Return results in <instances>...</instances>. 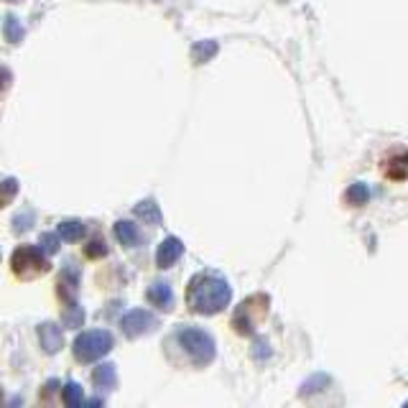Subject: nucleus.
I'll use <instances>...</instances> for the list:
<instances>
[{"label":"nucleus","mask_w":408,"mask_h":408,"mask_svg":"<svg viewBox=\"0 0 408 408\" xmlns=\"http://www.w3.org/2000/svg\"><path fill=\"white\" fill-rule=\"evenodd\" d=\"M232 299V288L222 276L217 273H204L194 276L187 286V304L197 314H217L222 311Z\"/></svg>","instance_id":"1"},{"label":"nucleus","mask_w":408,"mask_h":408,"mask_svg":"<svg viewBox=\"0 0 408 408\" xmlns=\"http://www.w3.org/2000/svg\"><path fill=\"white\" fill-rule=\"evenodd\" d=\"M174 340L179 342V347L189 355V360L194 365H209L217 355V345H214L212 335L204 332V329L197 327H182L174 335Z\"/></svg>","instance_id":"2"},{"label":"nucleus","mask_w":408,"mask_h":408,"mask_svg":"<svg viewBox=\"0 0 408 408\" xmlns=\"http://www.w3.org/2000/svg\"><path fill=\"white\" fill-rule=\"evenodd\" d=\"M268 304L271 299L266 293H253V296H248V299L235 309V314H232V327H235V332L243 337L253 335L258 329V324L268 317Z\"/></svg>","instance_id":"3"},{"label":"nucleus","mask_w":408,"mask_h":408,"mask_svg":"<svg viewBox=\"0 0 408 408\" xmlns=\"http://www.w3.org/2000/svg\"><path fill=\"white\" fill-rule=\"evenodd\" d=\"M11 268L19 278H38L49 271V261L43 256V250L38 245H21L13 250L11 256Z\"/></svg>","instance_id":"4"},{"label":"nucleus","mask_w":408,"mask_h":408,"mask_svg":"<svg viewBox=\"0 0 408 408\" xmlns=\"http://www.w3.org/2000/svg\"><path fill=\"white\" fill-rule=\"evenodd\" d=\"M74 357L80 362H95L103 355H108L113 350V335L108 329H92V332H85L74 340Z\"/></svg>","instance_id":"5"},{"label":"nucleus","mask_w":408,"mask_h":408,"mask_svg":"<svg viewBox=\"0 0 408 408\" xmlns=\"http://www.w3.org/2000/svg\"><path fill=\"white\" fill-rule=\"evenodd\" d=\"M122 332L133 340V337H143V335H148L153 327H159V322H156V317H153L151 311H146V309H133V311H128L125 317H122Z\"/></svg>","instance_id":"6"},{"label":"nucleus","mask_w":408,"mask_h":408,"mask_svg":"<svg viewBox=\"0 0 408 408\" xmlns=\"http://www.w3.org/2000/svg\"><path fill=\"white\" fill-rule=\"evenodd\" d=\"M380 169H383V177L390 179V182H403V179H408V151L406 148H398V151L388 153Z\"/></svg>","instance_id":"7"},{"label":"nucleus","mask_w":408,"mask_h":408,"mask_svg":"<svg viewBox=\"0 0 408 408\" xmlns=\"http://www.w3.org/2000/svg\"><path fill=\"white\" fill-rule=\"evenodd\" d=\"M184 253V243L179 238H166L164 243L159 245V250H156V266L159 268H171L174 263H177V258H182Z\"/></svg>","instance_id":"8"},{"label":"nucleus","mask_w":408,"mask_h":408,"mask_svg":"<svg viewBox=\"0 0 408 408\" xmlns=\"http://www.w3.org/2000/svg\"><path fill=\"white\" fill-rule=\"evenodd\" d=\"M38 340H41V347L43 352H59L61 347H64V335H61V329L56 327V324H41L38 327Z\"/></svg>","instance_id":"9"},{"label":"nucleus","mask_w":408,"mask_h":408,"mask_svg":"<svg viewBox=\"0 0 408 408\" xmlns=\"http://www.w3.org/2000/svg\"><path fill=\"white\" fill-rule=\"evenodd\" d=\"M148 301H151L153 306H159L161 311H169L171 306H174V293H171L169 283H164V281L153 283V286L148 288Z\"/></svg>","instance_id":"10"},{"label":"nucleus","mask_w":408,"mask_h":408,"mask_svg":"<svg viewBox=\"0 0 408 408\" xmlns=\"http://www.w3.org/2000/svg\"><path fill=\"white\" fill-rule=\"evenodd\" d=\"M115 238L120 240V245H125V248H138L140 245V232L138 227L133 225V222H128V219H120V222H115Z\"/></svg>","instance_id":"11"},{"label":"nucleus","mask_w":408,"mask_h":408,"mask_svg":"<svg viewBox=\"0 0 408 408\" xmlns=\"http://www.w3.org/2000/svg\"><path fill=\"white\" fill-rule=\"evenodd\" d=\"M115 380H117L115 365H110V362L95 367V372H92V383L98 385V388H103V390H113V388H115Z\"/></svg>","instance_id":"12"},{"label":"nucleus","mask_w":408,"mask_h":408,"mask_svg":"<svg viewBox=\"0 0 408 408\" xmlns=\"http://www.w3.org/2000/svg\"><path fill=\"white\" fill-rule=\"evenodd\" d=\"M135 217L143 219V222H148V225H161V209L159 204L153 199H146V202H140V204H135Z\"/></svg>","instance_id":"13"},{"label":"nucleus","mask_w":408,"mask_h":408,"mask_svg":"<svg viewBox=\"0 0 408 408\" xmlns=\"http://www.w3.org/2000/svg\"><path fill=\"white\" fill-rule=\"evenodd\" d=\"M82 235H85V225L77 222V219H64V222L59 225V238L61 240L74 243V240H82Z\"/></svg>","instance_id":"14"},{"label":"nucleus","mask_w":408,"mask_h":408,"mask_svg":"<svg viewBox=\"0 0 408 408\" xmlns=\"http://www.w3.org/2000/svg\"><path fill=\"white\" fill-rule=\"evenodd\" d=\"M367 197H370V192H367L365 184H352L347 189V194H345V199H347V204H352V207H360V204H365Z\"/></svg>","instance_id":"15"},{"label":"nucleus","mask_w":408,"mask_h":408,"mask_svg":"<svg viewBox=\"0 0 408 408\" xmlns=\"http://www.w3.org/2000/svg\"><path fill=\"white\" fill-rule=\"evenodd\" d=\"M64 403L69 408H77L85 403V393H82V385L80 383H67L64 385Z\"/></svg>","instance_id":"16"},{"label":"nucleus","mask_w":408,"mask_h":408,"mask_svg":"<svg viewBox=\"0 0 408 408\" xmlns=\"http://www.w3.org/2000/svg\"><path fill=\"white\" fill-rule=\"evenodd\" d=\"M192 54H194V59L199 61V64H204V61H209L217 54V41H199L194 49H192Z\"/></svg>","instance_id":"17"},{"label":"nucleus","mask_w":408,"mask_h":408,"mask_svg":"<svg viewBox=\"0 0 408 408\" xmlns=\"http://www.w3.org/2000/svg\"><path fill=\"white\" fill-rule=\"evenodd\" d=\"M16 194H19V182H16V179H6V182H0V207H8Z\"/></svg>","instance_id":"18"},{"label":"nucleus","mask_w":408,"mask_h":408,"mask_svg":"<svg viewBox=\"0 0 408 408\" xmlns=\"http://www.w3.org/2000/svg\"><path fill=\"white\" fill-rule=\"evenodd\" d=\"M6 38L11 43L23 41V26H21L19 19H13V16H8V19H6Z\"/></svg>","instance_id":"19"},{"label":"nucleus","mask_w":408,"mask_h":408,"mask_svg":"<svg viewBox=\"0 0 408 408\" xmlns=\"http://www.w3.org/2000/svg\"><path fill=\"white\" fill-rule=\"evenodd\" d=\"M38 248H41L43 253H49V256L59 253V235H54V232H43L41 238H38Z\"/></svg>","instance_id":"20"},{"label":"nucleus","mask_w":408,"mask_h":408,"mask_svg":"<svg viewBox=\"0 0 408 408\" xmlns=\"http://www.w3.org/2000/svg\"><path fill=\"white\" fill-rule=\"evenodd\" d=\"M105 253H108V248H105L103 240H92L90 245H87V258H103Z\"/></svg>","instance_id":"21"},{"label":"nucleus","mask_w":408,"mask_h":408,"mask_svg":"<svg viewBox=\"0 0 408 408\" xmlns=\"http://www.w3.org/2000/svg\"><path fill=\"white\" fill-rule=\"evenodd\" d=\"M28 222H33V214H31V212L21 214V217L13 219V225H16V227H13V230H16V232H26V230H28V227H31Z\"/></svg>","instance_id":"22"},{"label":"nucleus","mask_w":408,"mask_h":408,"mask_svg":"<svg viewBox=\"0 0 408 408\" xmlns=\"http://www.w3.org/2000/svg\"><path fill=\"white\" fill-rule=\"evenodd\" d=\"M8 82H11V74H8L6 69H0V90H3V87H6Z\"/></svg>","instance_id":"23"},{"label":"nucleus","mask_w":408,"mask_h":408,"mask_svg":"<svg viewBox=\"0 0 408 408\" xmlns=\"http://www.w3.org/2000/svg\"><path fill=\"white\" fill-rule=\"evenodd\" d=\"M6 3H21V0H6Z\"/></svg>","instance_id":"24"}]
</instances>
